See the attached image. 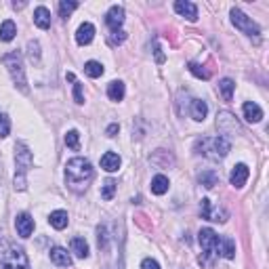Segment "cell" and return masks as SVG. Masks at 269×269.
I'll return each instance as SVG.
<instances>
[{"instance_id": "6da1fadb", "label": "cell", "mask_w": 269, "mask_h": 269, "mask_svg": "<svg viewBox=\"0 0 269 269\" xmlns=\"http://www.w3.org/2000/svg\"><path fill=\"white\" fill-rule=\"evenodd\" d=\"M93 179H95V170H93V164L86 158H80L78 156V158L67 160V164H65V183L72 191H76V194L86 191V187L91 185Z\"/></svg>"}, {"instance_id": "7a4b0ae2", "label": "cell", "mask_w": 269, "mask_h": 269, "mask_svg": "<svg viewBox=\"0 0 269 269\" xmlns=\"http://www.w3.org/2000/svg\"><path fill=\"white\" fill-rule=\"evenodd\" d=\"M0 269H30L28 255L11 240L0 242Z\"/></svg>"}, {"instance_id": "3957f363", "label": "cell", "mask_w": 269, "mask_h": 269, "mask_svg": "<svg viewBox=\"0 0 269 269\" xmlns=\"http://www.w3.org/2000/svg\"><path fill=\"white\" fill-rule=\"evenodd\" d=\"M196 151L210 160H223L232 151V141L227 137H204L196 141Z\"/></svg>"}, {"instance_id": "277c9868", "label": "cell", "mask_w": 269, "mask_h": 269, "mask_svg": "<svg viewBox=\"0 0 269 269\" xmlns=\"http://www.w3.org/2000/svg\"><path fill=\"white\" fill-rule=\"evenodd\" d=\"M32 168V151L26 141L15 143V189H26V175Z\"/></svg>"}, {"instance_id": "5b68a950", "label": "cell", "mask_w": 269, "mask_h": 269, "mask_svg": "<svg viewBox=\"0 0 269 269\" xmlns=\"http://www.w3.org/2000/svg\"><path fill=\"white\" fill-rule=\"evenodd\" d=\"M3 63L7 65V70L15 82V86L19 88L24 95L30 93V88H28V78H26V70H24V57H21L19 51H11L7 55H3Z\"/></svg>"}, {"instance_id": "8992f818", "label": "cell", "mask_w": 269, "mask_h": 269, "mask_svg": "<svg viewBox=\"0 0 269 269\" xmlns=\"http://www.w3.org/2000/svg\"><path fill=\"white\" fill-rule=\"evenodd\" d=\"M232 24L246 36H259L261 34V28L253 21V17H248L246 13H242L240 9H232Z\"/></svg>"}, {"instance_id": "52a82bcc", "label": "cell", "mask_w": 269, "mask_h": 269, "mask_svg": "<svg viewBox=\"0 0 269 269\" xmlns=\"http://www.w3.org/2000/svg\"><path fill=\"white\" fill-rule=\"evenodd\" d=\"M219 240H221V238H219L210 227L200 229V234H198V242H200L202 251H204L206 257H215V255H219Z\"/></svg>"}, {"instance_id": "ba28073f", "label": "cell", "mask_w": 269, "mask_h": 269, "mask_svg": "<svg viewBox=\"0 0 269 269\" xmlns=\"http://www.w3.org/2000/svg\"><path fill=\"white\" fill-rule=\"evenodd\" d=\"M15 229L21 238H30L34 232V219L30 213H21L15 217Z\"/></svg>"}, {"instance_id": "9c48e42d", "label": "cell", "mask_w": 269, "mask_h": 269, "mask_svg": "<svg viewBox=\"0 0 269 269\" xmlns=\"http://www.w3.org/2000/svg\"><path fill=\"white\" fill-rule=\"evenodd\" d=\"M105 24H107V28H109L111 32L120 30L122 24H124V9L118 7V5H114V7H111V9L105 13Z\"/></svg>"}, {"instance_id": "30bf717a", "label": "cell", "mask_w": 269, "mask_h": 269, "mask_svg": "<svg viewBox=\"0 0 269 269\" xmlns=\"http://www.w3.org/2000/svg\"><path fill=\"white\" fill-rule=\"evenodd\" d=\"M217 126H219V130L221 132H240L242 128H240V124L236 122V118H234V114H229V111H221V114L217 116Z\"/></svg>"}, {"instance_id": "8fae6325", "label": "cell", "mask_w": 269, "mask_h": 269, "mask_svg": "<svg viewBox=\"0 0 269 269\" xmlns=\"http://www.w3.org/2000/svg\"><path fill=\"white\" fill-rule=\"evenodd\" d=\"M248 175H251L248 166H246V164H236L232 168V175H229V183L240 189V187L246 185V181H248Z\"/></svg>"}, {"instance_id": "7c38bea8", "label": "cell", "mask_w": 269, "mask_h": 269, "mask_svg": "<svg viewBox=\"0 0 269 269\" xmlns=\"http://www.w3.org/2000/svg\"><path fill=\"white\" fill-rule=\"evenodd\" d=\"M200 213H202V219H208V221H221V223H225L227 221V215L225 213H219V210H213V204H210V200L204 198L200 202Z\"/></svg>"}, {"instance_id": "4fadbf2b", "label": "cell", "mask_w": 269, "mask_h": 269, "mask_svg": "<svg viewBox=\"0 0 269 269\" xmlns=\"http://www.w3.org/2000/svg\"><path fill=\"white\" fill-rule=\"evenodd\" d=\"M175 11L185 17L187 21H196L198 19V7L194 3H187V0H177L175 3Z\"/></svg>"}, {"instance_id": "5bb4252c", "label": "cell", "mask_w": 269, "mask_h": 269, "mask_svg": "<svg viewBox=\"0 0 269 269\" xmlns=\"http://www.w3.org/2000/svg\"><path fill=\"white\" fill-rule=\"evenodd\" d=\"M93 38H95V26L86 21V24H82L78 28V32H76V42L80 44V47H84V44H91Z\"/></svg>"}, {"instance_id": "9a60e30c", "label": "cell", "mask_w": 269, "mask_h": 269, "mask_svg": "<svg viewBox=\"0 0 269 269\" xmlns=\"http://www.w3.org/2000/svg\"><path fill=\"white\" fill-rule=\"evenodd\" d=\"M189 114H191V118H194L196 122H204V120H206V114H208L206 101H202V99H191Z\"/></svg>"}, {"instance_id": "2e32d148", "label": "cell", "mask_w": 269, "mask_h": 269, "mask_svg": "<svg viewBox=\"0 0 269 269\" xmlns=\"http://www.w3.org/2000/svg\"><path fill=\"white\" fill-rule=\"evenodd\" d=\"M242 111H244V118L248 122H261L263 120V109L255 101H246L242 105Z\"/></svg>"}, {"instance_id": "e0dca14e", "label": "cell", "mask_w": 269, "mask_h": 269, "mask_svg": "<svg viewBox=\"0 0 269 269\" xmlns=\"http://www.w3.org/2000/svg\"><path fill=\"white\" fill-rule=\"evenodd\" d=\"M120 156L118 153H114V151H105L103 156H101V168L103 170H107V172H116L118 168H120Z\"/></svg>"}, {"instance_id": "ac0fdd59", "label": "cell", "mask_w": 269, "mask_h": 269, "mask_svg": "<svg viewBox=\"0 0 269 269\" xmlns=\"http://www.w3.org/2000/svg\"><path fill=\"white\" fill-rule=\"evenodd\" d=\"M51 261L59 267H72V257L70 253H67L65 248H61V246H55V248H51Z\"/></svg>"}, {"instance_id": "d6986e66", "label": "cell", "mask_w": 269, "mask_h": 269, "mask_svg": "<svg viewBox=\"0 0 269 269\" xmlns=\"http://www.w3.org/2000/svg\"><path fill=\"white\" fill-rule=\"evenodd\" d=\"M34 24L40 28V30H49L51 28V11L47 7H38L34 11Z\"/></svg>"}, {"instance_id": "ffe728a7", "label": "cell", "mask_w": 269, "mask_h": 269, "mask_svg": "<svg viewBox=\"0 0 269 269\" xmlns=\"http://www.w3.org/2000/svg\"><path fill=\"white\" fill-rule=\"evenodd\" d=\"M124 93H126V88H124V82L122 80H111L107 84V97L111 101H122L124 99Z\"/></svg>"}, {"instance_id": "44dd1931", "label": "cell", "mask_w": 269, "mask_h": 269, "mask_svg": "<svg viewBox=\"0 0 269 269\" xmlns=\"http://www.w3.org/2000/svg\"><path fill=\"white\" fill-rule=\"evenodd\" d=\"M168 187H170L168 177H164V175H156V177L151 179V194H156V196H164V194L168 191Z\"/></svg>"}, {"instance_id": "7402d4cb", "label": "cell", "mask_w": 269, "mask_h": 269, "mask_svg": "<svg viewBox=\"0 0 269 269\" xmlns=\"http://www.w3.org/2000/svg\"><path fill=\"white\" fill-rule=\"evenodd\" d=\"M219 255L225 259H234L236 257V242L232 238H221L219 240Z\"/></svg>"}, {"instance_id": "603a6c76", "label": "cell", "mask_w": 269, "mask_h": 269, "mask_svg": "<svg viewBox=\"0 0 269 269\" xmlns=\"http://www.w3.org/2000/svg\"><path fill=\"white\" fill-rule=\"evenodd\" d=\"M15 34H17L15 21L7 19V21H3V24H0V40H3V42H11V40L15 38Z\"/></svg>"}, {"instance_id": "cb8c5ba5", "label": "cell", "mask_w": 269, "mask_h": 269, "mask_svg": "<svg viewBox=\"0 0 269 269\" xmlns=\"http://www.w3.org/2000/svg\"><path fill=\"white\" fill-rule=\"evenodd\" d=\"M200 185H204L206 189H213L215 185H219V175L215 170H202L200 177H198Z\"/></svg>"}, {"instance_id": "d4e9b609", "label": "cell", "mask_w": 269, "mask_h": 269, "mask_svg": "<svg viewBox=\"0 0 269 269\" xmlns=\"http://www.w3.org/2000/svg\"><path fill=\"white\" fill-rule=\"evenodd\" d=\"M234 88H236V82L232 78H223L219 82V93L225 101H232L234 99Z\"/></svg>"}, {"instance_id": "484cf974", "label": "cell", "mask_w": 269, "mask_h": 269, "mask_svg": "<svg viewBox=\"0 0 269 269\" xmlns=\"http://www.w3.org/2000/svg\"><path fill=\"white\" fill-rule=\"evenodd\" d=\"M67 221H70V219H67V213H65V210H53L51 217H49V223H51L55 229H65V227H67Z\"/></svg>"}, {"instance_id": "4316f807", "label": "cell", "mask_w": 269, "mask_h": 269, "mask_svg": "<svg viewBox=\"0 0 269 269\" xmlns=\"http://www.w3.org/2000/svg\"><path fill=\"white\" fill-rule=\"evenodd\" d=\"M70 246H72V253H76L78 259H86L88 257V244H86L84 238H72Z\"/></svg>"}, {"instance_id": "83f0119b", "label": "cell", "mask_w": 269, "mask_h": 269, "mask_svg": "<svg viewBox=\"0 0 269 269\" xmlns=\"http://www.w3.org/2000/svg\"><path fill=\"white\" fill-rule=\"evenodd\" d=\"M78 7H80V5L76 3V0H61V3H59V15H61L63 19H67Z\"/></svg>"}, {"instance_id": "f1b7e54d", "label": "cell", "mask_w": 269, "mask_h": 269, "mask_svg": "<svg viewBox=\"0 0 269 269\" xmlns=\"http://www.w3.org/2000/svg\"><path fill=\"white\" fill-rule=\"evenodd\" d=\"M84 72H86V76H91V78H99V76H103V65L99 61H86L84 63Z\"/></svg>"}, {"instance_id": "f546056e", "label": "cell", "mask_w": 269, "mask_h": 269, "mask_svg": "<svg viewBox=\"0 0 269 269\" xmlns=\"http://www.w3.org/2000/svg\"><path fill=\"white\" fill-rule=\"evenodd\" d=\"M116 187H118V183L114 181V179H107V181L103 183V187H101V198L103 200H111V198H114V194H116Z\"/></svg>"}, {"instance_id": "4dcf8cb0", "label": "cell", "mask_w": 269, "mask_h": 269, "mask_svg": "<svg viewBox=\"0 0 269 269\" xmlns=\"http://www.w3.org/2000/svg\"><path fill=\"white\" fill-rule=\"evenodd\" d=\"M189 72H191L196 78H202V80H208V78H210V72L206 70L204 65H200V63H189Z\"/></svg>"}, {"instance_id": "1f68e13d", "label": "cell", "mask_w": 269, "mask_h": 269, "mask_svg": "<svg viewBox=\"0 0 269 269\" xmlns=\"http://www.w3.org/2000/svg\"><path fill=\"white\" fill-rule=\"evenodd\" d=\"M65 145L70 147V149H78L80 147V132L78 130L65 132Z\"/></svg>"}, {"instance_id": "d6a6232c", "label": "cell", "mask_w": 269, "mask_h": 269, "mask_svg": "<svg viewBox=\"0 0 269 269\" xmlns=\"http://www.w3.org/2000/svg\"><path fill=\"white\" fill-rule=\"evenodd\" d=\"M28 55H30L32 63H40V44H38V40L28 42Z\"/></svg>"}, {"instance_id": "836d02e7", "label": "cell", "mask_w": 269, "mask_h": 269, "mask_svg": "<svg viewBox=\"0 0 269 269\" xmlns=\"http://www.w3.org/2000/svg\"><path fill=\"white\" fill-rule=\"evenodd\" d=\"M124 40H126V32H122V30L111 32V34H109V38H107V42L111 44V47H118V44H122Z\"/></svg>"}, {"instance_id": "e575fe53", "label": "cell", "mask_w": 269, "mask_h": 269, "mask_svg": "<svg viewBox=\"0 0 269 269\" xmlns=\"http://www.w3.org/2000/svg\"><path fill=\"white\" fill-rule=\"evenodd\" d=\"M9 132H11V120L7 114H0V137H9Z\"/></svg>"}, {"instance_id": "d590c367", "label": "cell", "mask_w": 269, "mask_h": 269, "mask_svg": "<svg viewBox=\"0 0 269 269\" xmlns=\"http://www.w3.org/2000/svg\"><path fill=\"white\" fill-rule=\"evenodd\" d=\"M97 242H99V248H107L109 236H107V227H105V225L97 227Z\"/></svg>"}, {"instance_id": "8d00e7d4", "label": "cell", "mask_w": 269, "mask_h": 269, "mask_svg": "<svg viewBox=\"0 0 269 269\" xmlns=\"http://www.w3.org/2000/svg\"><path fill=\"white\" fill-rule=\"evenodd\" d=\"M74 101H76L78 105L84 103V97H82V82H78V80H74Z\"/></svg>"}, {"instance_id": "74e56055", "label": "cell", "mask_w": 269, "mask_h": 269, "mask_svg": "<svg viewBox=\"0 0 269 269\" xmlns=\"http://www.w3.org/2000/svg\"><path fill=\"white\" fill-rule=\"evenodd\" d=\"M141 269H160V263H158V261H153V259H143Z\"/></svg>"}, {"instance_id": "f35d334b", "label": "cell", "mask_w": 269, "mask_h": 269, "mask_svg": "<svg viewBox=\"0 0 269 269\" xmlns=\"http://www.w3.org/2000/svg\"><path fill=\"white\" fill-rule=\"evenodd\" d=\"M120 130V126L118 124H109L107 126V137H116V132Z\"/></svg>"}, {"instance_id": "ab89813d", "label": "cell", "mask_w": 269, "mask_h": 269, "mask_svg": "<svg viewBox=\"0 0 269 269\" xmlns=\"http://www.w3.org/2000/svg\"><path fill=\"white\" fill-rule=\"evenodd\" d=\"M26 7V3H13V9L17 11V9H24Z\"/></svg>"}]
</instances>
